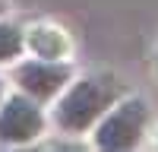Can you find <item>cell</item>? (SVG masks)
Listing matches in <instances>:
<instances>
[{"mask_svg": "<svg viewBox=\"0 0 158 152\" xmlns=\"http://www.w3.org/2000/svg\"><path fill=\"white\" fill-rule=\"evenodd\" d=\"M123 86L108 73H92L82 76L79 82H73L67 89V95L57 101L54 108V120L60 130L67 133H82L92 124L101 120V114L108 111L117 98H120Z\"/></svg>", "mask_w": 158, "mask_h": 152, "instance_id": "cell-1", "label": "cell"}, {"mask_svg": "<svg viewBox=\"0 0 158 152\" xmlns=\"http://www.w3.org/2000/svg\"><path fill=\"white\" fill-rule=\"evenodd\" d=\"M149 127V105L142 98H117L114 105L101 114V124L95 130V146L98 149H133L139 146L142 133Z\"/></svg>", "mask_w": 158, "mask_h": 152, "instance_id": "cell-2", "label": "cell"}, {"mask_svg": "<svg viewBox=\"0 0 158 152\" xmlns=\"http://www.w3.org/2000/svg\"><path fill=\"white\" fill-rule=\"evenodd\" d=\"M44 130V114L32 95H13L0 105V139L3 143H29Z\"/></svg>", "mask_w": 158, "mask_h": 152, "instance_id": "cell-3", "label": "cell"}, {"mask_svg": "<svg viewBox=\"0 0 158 152\" xmlns=\"http://www.w3.org/2000/svg\"><path fill=\"white\" fill-rule=\"evenodd\" d=\"M73 76V67L63 60H51V57H41V60H29L16 70V82L25 95H32L35 101H44V98H54L63 86L70 82Z\"/></svg>", "mask_w": 158, "mask_h": 152, "instance_id": "cell-4", "label": "cell"}, {"mask_svg": "<svg viewBox=\"0 0 158 152\" xmlns=\"http://www.w3.org/2000/svg\"><path fill=\"white\" fill-rule=\"evenodd\" d=\"M29 44H32V51L38 57H51V60H57V57H63L70 51L67 35L60 29H54V25H38V29H32Z\"/></svg>", "mask_w": 158, "mask_h": 152, "instance_id": "cell-5", "label": "cell"}, {"mask_svg": "<svg viewBox=\"0 0 158 152\" xmlns=\"http://www.w3.org/2000/svg\"><path fill=\"white\" fill-rule=\"evenodd\" d=\"M25 35L16 22H0V63H10L22 54Z\"/></svg>", "mask_w": 158, "mask_h": 152, "instance_id": "cell-6", "label": "cell"}, {"mask_svg": "<svg viewBox=\"0 0 158 152\" xmlns=\"http://www.w3.org/2000/svg\"><path fill=\"white\" fill-rule=\"evenodd\" d=\"M0 95H3V79H0Z\"/></svg>", "mask_w": 158, "mask_h": 152, "instance_id": "cell-7", "label": "cell"}, {"mask_svg": "<svg viewBox=\"0 0 158 152\" xmlns=\"http://www.w3.org/2000/svg\"><path fill=\"white\" fill-rule=\"evenodd\" d=\"M0 10H3V3H0Z\"/></svg>", "mask_w": 158, "mask_h": 152, "instance_id": "cell-8", "label": "cell"}]
</instances>
